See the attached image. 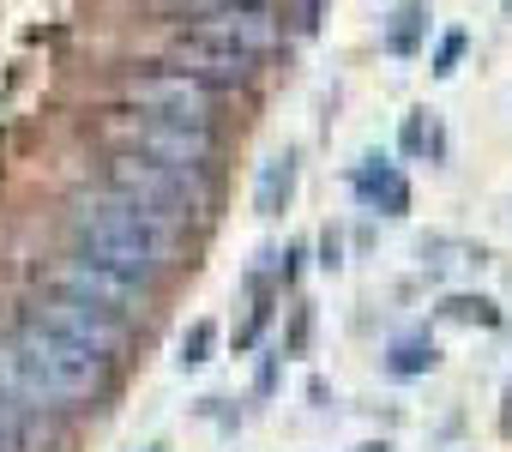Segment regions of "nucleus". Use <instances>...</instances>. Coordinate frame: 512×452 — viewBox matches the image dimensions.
I'll return each mask as SVG.
<instances>
[{"mask_svg": "<svg viewBox=\"0 0 512 452\" xmlns=\"http://www.w3.org/2000/svg\"><path fill=\"white\" fill-rule=\"evenodd\" d=\"M109 386V362L67 344L61 332H49L43 320H25L7 344H0V398H13L25 410H73L85 398H97Z\"/></svg>", "mask_w": 512, "mask_h": 452, "instance_id": "nucleus-1", "label": "nucleus"}, {"mask_svg": "<svg viewBox=\"0 0 512 452\" xmlns=\"http://www.w3.org/2000/svg\"><path fill=\"white\" fill-rule=\"evenodd\" d=\"M73 242H79L85 260L151 284V278H163V272L181 260V223H163V217L139 211L133 199L103 193V199H91V205L73 217Z\"/></svg>", "mask_w": 512, "mask_h": 452, "instance_id": "nucleus-2", "label": "nucleus"}, {"mask_svg": "<svg viewBox=\"0 0 512 452\" xmlns=\"http://www.w3.org/2000/svg\"><path fill=\"white\" fill-rule=\"evenodd\" d=\"M103 193L133 199L139 211H151L163 223H187L211 205V175L205 169H169V163H151L139 151H115L103 169Z\"/></svg>", "mask_w": 512, "mask_h": 452, "instance_id": "nucleus-3", "label": "nucleus"}, {"mask_svg": "<svg viewBox=\"0 0 512 452\" xmlns=\"http://www.w3.org/2000/svg\"><path fill=\"white\" fill-rule=\"evenodd\" d=\"M109 133L121 139V151H139L151 163H169V169H205L211 175V127H181V121H157V115H115Z\"/></svg>", "mask_w": 512, "mask_h": 452, "instance_id": "nucleus-4", "label": "nucleus"}, {"mask_svg": "<svg viewBox=\"0 0 512 452\" xmlns=\"http://www.w3.org/2000/svg\"><path fill=\"white\" fill-rule=\"evenodd\" d=\"M127 103H133L139 115H157V121L211 127V115H217V85H205V79H193V73L163 67V73H139V79L127 85Z\"/></svg>", "mask_w": 512, "mask_h": 452, "instance_id": "nucleus-5", "label": "nucleus"}, {"mask_svg": "<svg viewBox=\"0 0 512 452\" xmlns=\"http://www.w3.org/2000/svg\"><path fill=\"white\" fill-rule=\"evenodd\" d=\"M49 290L79 296V302H91V308H103V314H115V320H139L145 302H151V284H139V278H127V272H109V266H97V260H85V254L67 260V266H55Z\"/></svg>", "mask_w": 512, "mask_h": 452, "instance_id": "nucleus-6", "label": "nucleus"}, {"mask_svg": "<svg viewBox=\"0 0 512 452\" xmlns=\"http://www.w3.org/2000/svg\"><path fill=\"white\" fill-rule=\"evenodd\" d=\"M31 320H43L49 332H61L67 344H79V350H91L103 362H115L121 344H127V320H115V314H103V308H91L79 296H61V290H49Z\"/></svg>", "mask_w": 512, "mask_h": 452, "instance_id": "nucleus-7", "label": "nucleus"}, {"mask_svg": "<svg viewBox=\"0 0 512 452\" xmlns=\"http://www.w3.org/2000/svg\"><path fill=\"white\" fill-rule=\"evenodd\" d=\"M193 37H205V43H223V49H235V55H247V61H260L266 49H278V37H284V19H278L272 7H247V0H223V7H211V13L193 25Z\"/></svg>", "mask_w": 512, "mask_h": 452, "instance_id": "nucleus-8", "label": "nucleus"}, {"mask_svg": "<svg viewBox=\"0 0 512 452\" xmlns=\"http://www.w3.org/2000/svg\"><path fill=\"white\" fill-rule=\"evenodd\" d=\"M356 193H362L368 205H386V211H404V205H410V187H404V175H398V169H386V163H368V169H356Z\"/></svg>", "mask_w": 512, "mask_h": 452, "instance_id": "nucleus-9", "label": "nucleus"}, {"mask_svg": "<svg viewBox=\"0 0 512 452\" xmlns=\"http://www.w3.org/2000/svg\"><path fill=\"white\" fill-rule=\"evenodd\" d=\"M422 31H428V7H398L392 25H386V49H392V55H416Z\"/></svg>", "mask_w": 512, "mask_h": 452, "instance_id": "nucleus-10", "label": "nucleus"}, {"mask_svg": "<svg viewBox=\"0 0 512 452\" xmlns=\"http://www.w3.org/2000/svg\"><path fill=\"white\" fill-rule=\"evenodd\" d=\"M290 187H296V157H272L260 169V211H278L290 199Z\"/></svg>", "mask_w": 512, "mask_h": 452, "instance_id": "nucleus-11", "label": "nucleus"}, {"mask_svg": "<svg viewBox=\"0 0 512 452\" xmlns=\"http://www.w3.org/2000/svg\"><path fill=\"white\" fill-rule=\"evenodd\" d=\"M434 362V344H422V338H404L398 344V356H392V368L398 374H416V368H428Z\"/></svg>", "mask_w": 512, "mask_h": 452, "instance_id": "nucleus-12", "label": "nucleus"}, {"mask_svg": "<svg viewBox=\"0 0 512 452\" xmlns=\"http://www.w3.org/2000/svg\"><path fill=\"white\" fill-rule=\"evenodd\" d=\"M211 338H217L211 326H193V332L181 338V362H205V350H211Z\"/></svg>", "mask_w": 512, "mask_h": 452, "instance_id": "nucleus-13", "label": "nucleus"}, {"mask_svg": "<svg viewBox=\"0 0 512 452\" xmlns=\"http://www.w3.org/2000/svg\"><path fill=\"white\" fill-rule=\"evenodd\" d=\"M458 55H464V31H452V37L440 43V55H434V73H452V67H458Z\"/></svg>", "mask_w": 512, "mask_h": 452, "instance_id": "nucleus-14", "label": "nucleus"}, {"mask_svg": "<svg viewBox=\"0 0 512 452\" xmlns=\"http://www.w3.org/2000/svg\"><path fill=\"white\" fill-rule=\"evenodd\" d=\"M452 314H458V320H482V326H494V308H488V302H470V296L452 302Z\"/></svg>", "mask_w": 512, "mask_h": 452, "instance_id": "nucleus-15", "label": "nucleus"}]
</instances>
